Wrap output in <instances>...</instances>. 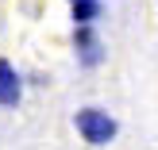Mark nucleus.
Returning a JSON list of instances; mask_svg holds the SVG:
<instances>
[{"label": "nucleus", "instance_id": "1", "mask_svg": "<svg viewBox=\"0 0 158 150\" xmlns=\"http://www.w3.org/2000/svg\"><path fill=\"white\" fill-rule=\"evenodd\" d=\"M73 127H77V135H81V143H89V146H108L116 135H120L116 116L104 112V108H97V104L77 108L73 112Z\"/></svg>", "mask_w": 158, "mask_h": 150}, {"label": "nucleus", "instance_id": "4", "mask_svg": "<svg viewBox=\"0 0 158 150\" xmlns=\"http://www.w3.org/2000/svg\"><path fill=\"white\" fill-rule=\"evenodd\" d=\"M69 19H73V23H100V19H104V0H81V4H69Z\"/></svg>", "mask_w": 158, "mask_h": 150}, {"label": "nucleus", "instance_id": "3", "mask_svg": "<svg viewBox=\"0 0 158 150\" xmlns=\"http://www.w3.org/2000/svg\"><path fill=\"white\" fill-rule=\"evenodd\" d=\"M19 100H23V77H19V69L8 58H0V104L15 108Z\"/></svg>", "mask_w": 158, "mask_h": 150}, {"label": "nucleus", "instance_id": "5", "mask_svg": "<svg viewBox=\"0 0 158 150\" xmlns=\"http://www.w3.org/2000/svg\"><path fill=\"white\" fill-rule=\"evenodd\" d=\"M66 4H81V0H66Z\"/></svg>", "mask_w": 158, "mask_h": 150}, {"label": "nucleus", "instance_id": "2", "mask_svg": "<svg viewBox=\"0 0 158 150\" xmlns=\"http://www.w3.org/2000/svg\"><path fill=\"white\" fill-rule=\"evenodd\" d=\"M73 54H77V66L81 69L104 66L108 50H104V39H100L97 23H73Z\"/></svg>", "mask_w": 158, "mask_h": 150}]
</instances>
